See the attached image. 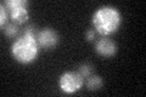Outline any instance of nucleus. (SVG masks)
Returning <instances> with one entry per match:
<instances>
[{"mask_svg": "<svg viewBox=\"0 0 146 97\" xmlns=\"http://www.w3.org/2000/svg\"><path fill=\"white\" fill-rule=\"evenodd\" d=\"M38 32L39 30H36V27L34 24H28L12 43L11 53L16 61L28 64L38 57L40 48L36 40Z\"/></svg>", "mask_w": 146, "mask_h": 97, "instance_id": "nucleus-1", "label": "nucleus"}, {"mask_svg": "<svg viewBox=\"0 0 146 97\" xmlns=\"http://www.w3.org/2000/svg\"><path fill=\"white\" fill-rule=\"evenodd\" d=\"M91 22L96 33L101 36H108L119 29L122 24V15L116 7L106 5L94 12Z\"/></svg>", "mask_w": 146, "mask_h": 97, "instance_id": "nucleus-2", "label": "nucleus"}, {"mask_svg": "<svg viewBox=\"0 0 146 97\" xmlns=\"http://www.w3.org/2000/svg\"><path fill=\"white\" fill-rule=\"evenodd\" d=\"M5 5L6 10L10 12V17L12 22L17 23L18 26L25 23L29 18V13L27 10V3L26 0H6L3 3Z\"/></svg>", "mask_w": 146, "mask_h": 97, "instance_id": "nucleus-3", "label": "nucleus"}, {"mask_svg": "<svg viewBox=\"0 0 146 97\" xmlns=\"http://www.w3.org/2000/svg\"><path fill=\"white\" fill-rule=\"evenodd\" d=\"M83 77L78 72H66L60 77V87L65 94H74L83 86Z\"/></svg>", "mask_w": 146, "mask_h": 97, "instance_id": "nucleus-4", "label": "nucleus"}, {"mask_svg": "<svg viewBox=\"0 0 146 97\" xmlns=\"http://www.w3.org/2000/svg\"><path fill=\"white\" fill-rule=\"evenodd\" d=\"M36 40H38V44L40 48L43 49H54L55 46L58 43V35L57 33L51 28H44L42 30L38 32V35H36Z\"/></svg>", "mask_w": 146, "mask_h": 97, "instance_id": "nucleus-5", "label": "nucleus"}, {"mask_svg": "<svg viewBox=\"0 0 146 97\" xmlns=\"http://www.w3.org/2000/svg\"><path fill=\"white\" fill-rule=\"evenodd\" d=\"M95 51H96L100 56L111 57L116 53L117 46H116L115 41L107 38V36H101V38L95 43Z\"/></svg>", "mask_w": 146, "mask_h": 97, "instance_id": "nucleus-6", "label": "nucleus"}, {"mask_svg": "<svg viewBox=\"0 0 146 97\" xmlns=\"http://www.w3.org/2000/svg\"><path fill=\"white\" fill-rule=\"evenodd\" d=\"M102 79L98 75H93L91 74L90 77L86 78V81H85V86L86 89L90 90V91H96L102 87Z\"/></svg>", "mask_w": 146, "mask_h": 97, "instance_id": "nucleus-7", "label": "nucleus"}, {"mask_svg": "<svg viewBox=\"0 0 146 97\" xmlns=\"http://www.w3.org/2000/svg\"><path fill=\"white\" fill-rule=\"evenodd\" d=\"M4 33L9 38H17L20 35V27H18L17 23L11 22L7 23V24L4 27Z\"/></svg>", "mask_w": 146, "mask_h": 97, "instance_id": "nucleus-8", "label": "nucleus"}, {"mask_svg": "<svg viewBox=\"0 0 146 97\" xmlns=\"http://www.w3.org/2000/svg\"><path fill=\"white\" fill-rule=\"evenodd\" d=\"M93 71H94V67L90 63H83V64H80L78 73L83 77V79H86L88 77L93 74Z\"/></svg>", "mask_w": 146, "mask_h": 97, "instance_id": "nucleus-9", "label": "nucleus"}, {"mask_svg": "<svg viewBox=\"0 0 146 97\" xmlns=\"http://www.w3.org/2000/svg\"><path fill=\"white\" fill-rule=\"evenodd\" d=\"M0 24H1V27L7 24V12H6V7L3 3L1 6H0Z\"/></svg>", "mask_w": 146, "mask_h": 97, "instance_id": "nucleus-10", "label": "nucleus"}, {"mask_svg": "<svg viewBox=\"0 0 146 97\" xmlns=\"http://www.w3.org/2000/svg\"><path fill=\"white\" fill-rule=\"evenodd\" d=\"M85 38L88 41H93L95 39V30L94 29H89V30H86V33H85Z\"/></svg>", "mask_w": 146, "mask_h": 97, "instance_id": "nucleus-11", "label": "nucleus"}]
</instances>
